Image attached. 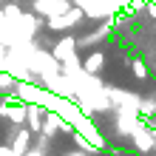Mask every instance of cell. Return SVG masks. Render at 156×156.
<instances>
[{"label": "cell", "mask_w": 156, "mask_h": 156, "mask_svg": "<svg viewBox=\"0 0 156 156\" xmlns=\"http://www.w3.org/2000/svg\"><path fill=\"white\" fill-rule=\"evenodd\" d=\"M0 156H17V153L12 151V145H0Z\"/></svg>", "instance_id": "6da1fadb"}, {"label": "cell", "mask_w": 156, "mask_h": 156, "mask_svg": "<svg viewBox=\"0 0 156 156\" xmlns=\"http://www.w3.org/2000/svg\"><path fill=\"white\" fill-rule=\"evenodd\" d=\"M62 156H88V153H82V151H71V153H62Z\"/></svg>", "instance_id": "7a4b0ae2"}]
</instances>
